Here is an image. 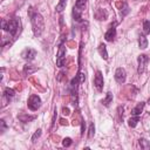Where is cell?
Returning a JSON list of instances; mask_svg holds the SVG:
<instances>
[{
  "instance_id": "cell-28",
  "label": "cell",
  "mask_w": 150,
  "mask_h": 150,
  "mask_svg": "<svg viewBox=\"0 0 150 150\" xmlns=\"http://www.w3.org/2000/svg\"><path fill=\"white\" fill-rule=\"evenodd\" d=\"M0 124H1V131H5V129H6V123H5V121L1 120V121H0Z\"/></svg>"
},
{
  "instance_id": "cell-26",
  "label": "cell",
  "mask_w": 150,
  "mask_h": 150,
  "mask_svg": "<svg viewBox=\"0 0 150 150\" xmlns=\"http://www.w3.org/2000/svg\"><path fill=\"white\" fill-rule=\"evenodd\" d=\"M128 13H129V7H128V5L124 2V4H123V8L121 9V15L124 16V15H127Z\"/></svg>"
},
{
  "instance_id": "cell-8",
  "label": "cell",
  "mask_w": 150,
  "mask_h": 150,
  "mask_svg": "<svg viewBox=\"0 0 150 150\" xmlns=\"http://www.w3.org/2000/svg\"><path fill=\"white\" fill-rule=\"evenodd\" d=\"M14 95H15V90H14V89H12V88H6L5 91H4V97H2V100H4V105H6L7 102H9V101L14 97Z\"/></svg>"
},
{
  "instance_id": "cell-4",
  "label": "cell",
  "mask_w": 150,
  "mask_h": 150,
  "mask_svg": "<svg viewBox=\"0 0 150 150\" xmlns=\"http://www.w3.org/2000/svg\"><path fill=\"white\" fill-rule=\"evenodd\" d=\"M66 62V47L64 45H61L59 47V50H57V55H56V66L57 67H63Z\"/></svg>"
},
{
  "instance_id": "cell-25",
  "label": "cell",
  "mask_w": 150,
  "mask_h": 150,
  "mask_svg": "<svg viewBox=\"0 0 150 150\" xmlns=\"http://www.w3.org/2000/svg\"><path fill=\"white\" fill-rule=\"evenodd\" d=\"M71 143H73V141H71V138H69V137H66V138H63V141H62V145L63 146H70L71 145Z\"/></svg>"
},
{
  "instance_id": "cell-6",
  "label": "cell",
  "mask_w": 150,
  "mask_h": 150,
  "mask_svg": "<svg viewBox=\"0 0 150 150\" xmlns=\"http://www.w3.org/2000/svg\"><path fill=\"white\" fill-rule=\"evenodd\" d=\"M125 79H127V73L123 68H117L116 71H115V80L117 83H124L125 82Z\"/></svg>"
},
{
  "instance_id": "cell-30",
  "label": "cell",
  "mask_w": 150,
  "mask_h": 150,
  "mask_svg": "<svg viewBox=\"0 0 150 150\" xmlns=\"http://www.w3.org/2000/svg\"><path fill=\"white\" fill-rule=\"evenodd\" d=\"M148 103H149V104H150V98H149V100H148Z\"/></svg>"
},
{
  "instance_id": "cell-18",
  "label": "cell",
  "mask_w": 150,
  "mask_h": 150,
  "mask_svg": "<svg viewBox=\"0 0 150 150\" xmlns=\"http://www.w3.org/2000/svg\"><path fill=\"white\" fill-rule=\"evenodd\" d=\"M111 102H112V94H111L110 91H108V93H107L105 98L102 101V104H103V105H105V107H108Z\"/></svg>"
},
{
  "instance_id": "cell-29",
  "label": "cell",
  "mask_w": 150,
  "mask_h": 150,
  "mask_svg": "<svg viewBox=\"0 0 150 150\" xmlns=\"http://www.w3.org/2000/svg\"><path fill=\"white\" fill-rule=\"evenodd\" d=\"M63 114L64 115H68L69 114V109L68 108H63Z\"/></svg>"
},
{
  "instance_id": "cell-10",
  "label": "cell",
  "mask_w": 150,
  "mask_h": 150,
  "mask_svg": "<svg viewBox=\"0 0 150 150\" xmlns=\"http://www.w3.org/2000/svg\"><path fill=\"white\" fill-rule=\"evenodd\" d=\"M115 36H116V28H115V25H114V26H111V27L108 29V32L104 34V39H105L107 41H112Z\"/></svg>"
},
{
  "instance_id": "cell-9",
  "label": "cell",
  "mask_w": 150,
  "mask_h": 150,
  "mask_svg": "<svg viewBox=\"0 0 150 150\" xmlns=\"http://www.w3.org/2000/svg\"><path fill=\"white\" fill-rule=\"evenodd\" d=\"M21 56L25 59V60H28V61H32L35 56H36V52L33 49V48H26L22 53H21Z\"/></svg>"
},
{
  "instance_id": "cell-1",
  "label": "cell",
  "mask_w": 150,
  "mask_h": 150,
  "mask_svg": "<svg viewBox=\"0 0 150 150\" xmlns=\"http://www.w3.org/2000/svg\"><path fill=\"white\" fill-rule=\"evenodd\" d=\"M30 20H32V27H33L34 35L38 38V36H40L42 34V32L45 29V20H43V18H42V15L40 13L32 14Z\"/></svg>"
},
{
  "instance_id": "cell-22",
  "label": "cell",
  "mask_w": 150,
  "mask_h": 150,
  "mask_svg": "<svg viewBox=\"0 0 150 150\" xmlns=\"http://www.w3.org/2000/svg\"><path fill=\"white\" fill-rule=\"evenodd\" d=\"M143 32L145 34H150V21L149 20H145L143 22Z\"/></svg>"
},
{
  "instance_id": "cell-12",
  "label": "cell",
  "mask_w": 150,
  "mask_h": 150,
  "mask_svg": "<svg viewBox=\"0 0 150 150\" xmlns=\"http://www.w3.org/2000/svg\"><path fill=\"white\" fill-rule=\"evenodd\" d=\"M35 70H38V68H36L35 66H33V64H26V66L23 67V74H25V75H30V74H33Z\"/></svg>"
},
{
  "instance_id": "cell-3",
  "label": "cell",
  "mask_w": 150,
  "mask_h": 150,
  "mask_svg": "<svg viewBox=\"0 0 150 150\" xmlns=\"http://www.w3.org/2000/svg\"><path fill=\"white\" fill-rule=\"evenodd\" d=\"M137 61H138L137 73L141 75V74H143V73L145 71V69H146V64H148V62H149V57H148L145 54H141V55H138Z\"/></svg>"
},
{
  "instance_id": "cell-13",
  "label": "cell",
  "mask_w": 150,
  "mask_h": 150,
  "mask_svg": "<svg viewBox=\"0 0 150 150\" xmlns=\"http://www.w3.org/2000/svg\"><path fill=\"white\" fill-rule=\"evenodd\" d=\"M98 53H100V55L103 57V60H107V59H108V52H107L105 45L101 43V45L98 46Z\"/></svg>"
},
{
  "instance_id": "cell-21",
  "label": "cell",
  "mask_w": 150,
  "mask_h": 150,
  "mask_svg": "<svg viewBox=\"0 0 150 150\" xmlns=\"http://www.w3.org/2000/svg\"><path fill=\"white\" fill-rule=\"evenodd\" d=\"M66 4H67V0H60V2L56 5V11L57 12H62L66 7Z\"/></svg>"
},
{
  "instance_id": "cell-17",
  "label": "cell",
  "mask_w": 150,
  "mask_h": 150,
  "mask_svg": "<svg viewBox=\"0 0 150 150\" xmlns=\"http://www.w3.org/2000/svg\"><path fill=\"white\" fill-rule=\"evenodd\" d=\"M138 144H139V146H141L142 149H144V150H149V149H150V143H149V141H146L145 138H139V139H138Z\"/></svg>"
},
{
  "instance_id": "cell-2",
  "label": "cell",
  "mask_w": 150,
  "mask_h": 150,
  "mask_svg": "<svg viewBox=\"0 0 150 150\" xmlns=\"http://www.w3.org/2000/svg\"><path fill=\"white\" fill-rule=\"evenodd\" d=\"M1 27L4 30L9 32L11 35H15L18 33V29L20 27V21L18 19H9V20H2L1 21Z\"/></svg>"
},
{
  "instance_id": "cell-20",
  "label": "cell",
  "mask_w": 150,
  "mask_h": 150,
  "mask_svg": "<svg viewBox=\"0 0 150 150\" xmlns=\"http://www.w3.org/2000/svg\"><path fill=\"white\" fill-rule=\"evenodd\" d=\"M86 5H87V0H76V2H75V7H77L81 11H83L86 8Z\"/></svg>"
},
{
  "instance_id": "cell-5",
  "label": "cell",
  "mask_w": 150,
  "mask_h": 150,
  "mask_svg": "<svg viewBox=\"0 0 150 150\" xmlns=\"http://www.w3.org/2000/svg\"><path fill=\"white\" fill-rule=\"evenodd\" d=\"M28 108L30 109V110H33V111H35V110H38L39 108H40V105H41V100H40V97L38 96V95H30L29 96V98H28Z\"/></svg>"
},
{
  "instance_id": "cell-14",
  "label": "cell",
  "mask_w": 150,
  "mask_h": 150,
  "mask_svg": "<svg viewBox=\"0 0 150 150\" xmlns=\"http://www.w3.org/2000/svg\"><path fill=\"white\" fill-rule=\"evenodd\" d=\"M107 12H104L103 9H101V8H98L97 9V12L95 13V18L97 19V20H105V18H107Z\"/></svg>"
},
{
  "instance_id": "cell-24",
  "label": "cell",
  "mask_w": 150,
  "mask_h": 150,
  "mask_svg": "<svg viewBox=\"0 0 150 150\" xmlns=\"http://www.w3.org/2000/svg\"><path fill=\"white\" fill-rule=\"evenodd\" d=\"M40 136H41V129H38V130L34 132V135L32 136V142H33V143H35V142H36V139H38Z\"/></svg>"
},
{
  "instance_id": "cell-16",
  "label": "cell",
  "mask_w": 150,
  "mask_h": 150,
  "mask_svg": "<svg viewBox=\"0 0 150 150\" xmlns=\"http://www.w3.org/2000/svg\"><path fill=\"white\" fill-rule=\"evenodd\" d=\"M81 13H82V11L81 9H79L77 7H73V18H74V20H76V21H81Z\"/></svg>"
},
{
  "instance_id": "cell-23",
  "label": "cell",
  "mask_w": 150,
  "mask_h": 150,
  "mask_svg": "<svg viewBox=\"0 0 150 150\" xmlns=\"http://www.w3.org/2000/svg\"><path fill=\"white\" fill-rule=\"evenodd\" d=\"M94 135H95V125H94V123H90V124H89V132H88V137H89V138H91Z\"/></svg>"
},
{
  "instance_id": "cell-15",
  "label": "cell",
  "mask_w": 150,
  "mask_h": 150,
  "mask_svg": "<svg viewBox=\"0 0 150 150\" xmlns=\"http://www.w3.org/2000/svg\"><path fill=\"white\" fill-rule=\"evenodd\" d=\"M138 45H139V48H142V49H145L148 47V40H146V38L144 35H139V38H138Z\"/></svg>"
},
{
  "instance_id": "cell-27",
  "label": "cell",
  "mask_w": 150,
  "mask_h": 150,
  "mask_svg": "<svg viewBox=\"0 0 150 150\" xmlns=\"http://www.w3.org/2000/svg\"><path fill=\"white\" fill-rule=\"evenodd\" d=\"M19 118H20L22 122H29V121L34 120L35 116H19Z\"/></svg>"
},
{
  "instance_id": "cell-7",
  "label": "cell",
  "mask_w": 150,
  "mask_h": 150,
  "mask_svg": "<svg viewBox=\"0 0 150 150\" xmlns=\"http://www.w3.org/2000/svg\"><path fill=\"white\" fill-rule=\"evenodd\" d=\"M94 84H95L97 90H100V91L102 90V88H103V75L100 70L96 71V75L94 77Z\"/></svg>"
},
{
  "instance_id": "cell-19",
  "label": "cell",
  "mask_w": 150,
  "mask_h": 150,
  "mask_svg": "<svg viewBox=\"0 0 150 150\" xmlns=\"http://www.w3.org/2000/svg\"><path fill=\"white\" fill-rule=\"evenodd\" d=\"M138 121H139V116H134V115H132V117H130L128 122H129V125H130L131 128H135V127L137 125Z\"/></svg>"
},
{
  "instance_id": "cell-11",
  "label": "cell",
  "mask_w": 150,
  "mask_h": 150,
  "mask_svg": "<svg viewBox=\"0 0 150 150\" xmlns=\"http://www.w3.org/2000/svg\"><path fill=\"white\" fill-rule=\"evenodd\" d=\"M144 102H141V103H138L132 110H131V115H134V116H139L141 115V112H142V110H143V108H144Z\"/></svg>"
}]
</instances>
